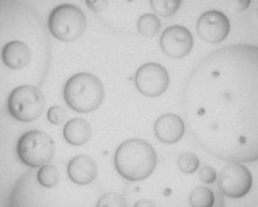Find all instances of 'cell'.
Wrapping results in <instances>:
<instances>
[{"label": "cell", "mask_w": 258, "mask_h": 207, "mask_svg": "<svg viewBox=\"0 0 258 207\" xmlns=\"http://www.w3.org/2000/svg\"><path fill=\"white\" fill-rule=\"evenodd\" d=\"M169 72L159 63L143 64L136 73V86L144 96H160L169 88Z\"/></svg>", "instance_id": "obj_8"}, {"label": "cell", "mask_w": 258, "mask_h": 207, "mask_svg": "<svg viewBox=\"0 0 258 207\" xmlns=\"http://www.w3.org/2000/svg\"><path fill=\"white\" fill-rule=\"evenodd\" d=\"M16 152L25 166L41 168L52 161L54 156V142L43 131H27L19 139Z\"/></svg>", "instance_id": "obj_5"}, {"label": "cell", "mask_w": 258, "mask_h": 207, "mask_svg": "<svg viewBox=\"0 0 258 207\" xmlns=\"http://www.w3.org/2000/svg\"><path fill=\"white\" fill-rule=\"evenodd\" d=\"M114 166L119 175L127 180H144L156 167L155 149L144 139H128L117 148Z\"/></svg>", "instance_id": "obj_2"}, {"label": "cell", "mask_w": 258, "mask_h": 207, "mask_svg": "<svg viewBox=\"0 0 258 207\" xmlns=\"http://www.w3.org/2000/svg\"><path fill=\"white\" fill-rule=\"evenodd\" d=\"M86 5L94 13H101L107 8L108 0H86Z\"/></svg>", "instance_id": "obj_23"}, {"label": "cell", "mask_w": 258, "mask_h": 207, "mask_svg": "<svg viewBox=\"0 0 258 207\" xmlns=\"http://www.w3.org/2000/svg\"><path fill=\"white\" fill-rule=\"evenodd\" d=\"M221 100L225 105L230 156L240 161L258 158V48L232 47L218 52Z\"/></svg>", "instance_id": "obj_1"}, {"label": "cell", "mask_w": 258, "mask_h": 207, "mask_svg": "<svg viewBox=\"0 0 258 207\" xmlns=\"http://www.w3.org/2000/svg\"><path fill=\"white\" fill-rule=\"evenodd\" d=\"M67 113H66V109L61 108L59 105H55L52 106L49 109L48 113H47V119L52 125H60L63 124L64 120H66Z\"/></svg>", "instance_id": "obj_21"}, {"label": "cell", "mask_w": 258, "mask_h": 207, "mask_svg": "<svg viewBox=\"0 0 258 207\" xmlns=\"http://www.w3.org/2000/svg\"><path fill=\"white\" fill-rule=\"evenodd\" d=\"M199 158L196 153L193 152H184L178 157L177 167L184 174H193L197 172L199 168Z\"/></svg>", "instance_id": "obj_19"}, {"label": "cell", "mask_w": 258, "mask_h": 207, "mask_svg": "<svg viewBox=\"0 0 258 207\" xmlns=\"http://www.w3.org/2000/svg\"><path fill=\"white\" fill-rule=\"evenodd\" d=\"M2 61L8 68L20 71L31 61V49L25 42L13 40L7 42L2 49Z\"/></svg>", "instance_id": "obj_13"}, {"label": "cell", "mask_w": 258, "mask_h": 207, "mask_svg": "<svg viewBox=\"0 0 258 207\" xmlns=\"http://www.w3.org/2000/svg\"><path fill=\"white\" fill-rule=\"evenodd\" d=\"M37 180L40 185L44 187H53L57 185L60 180V173L57 167L52 164H46L41 167L37 173Z\"/></svg>", "instance_id": "obj_17"}, {"label": "cell", "mask_w": 258, "mask_h": 207, "mask_svg": "<svg viewBox=\"0 0 258 207\" xmlns=\"http://www.w3.org/2000/svg\"><path fill=\"white\" fill-rule=\"evenodd\" d=\"M88 20L84 11L73 4L54 8L48 18V29L57 40L73 42L85 32Z\"/></svg>", "instance_id": "obj_4"}, {"label": "cell", "mask_w": 258, "mask_h": 207, "mask_svg": "<svg viewBox=\"0 0 258 207\" xmlns=\"http://www.w3.org/2000/svg\"><path fill=\"white\" fill-rule=\"evenodd\" d=\"M154 132L162 143H177L184 133L183 120L175 114L162 115L154 125Z\"/></svg>", "instance_id": "obj_11"}, {"label": "cell", "mask_w": 258, "mask_h": 207, "mask_svg": "<svg viewBox=\"0 0 258 207\" xmlns=\"http://www.w3.org/2000/svg\"><path fill=\"white\" fill-rule=\"evenodd\" d=\"M64 100L78 113H91L102 104L105 89L97 77L90 73H78L64 86Z\"/></svg>", "instance_id": "obj_3"}, {"label": "cell", "mask_w": 258, "mask_h": 207, "mask_svg": "<svg viewBox=\"0 0 258 207\" xmlns=\"http://www.w3.org/2000/svg\"><path fill=\"white\" fill-rule=\"evenodd\" d=\"M160 47L167 57L179 60L189 55L193 48V36L184 26L167 27L160 38Z\"/></svg>", "instance_id": "obj_9"}, {"label": "cell", "mask_w": 258, "mask_h": 207, "mask_svg": "<svg viewBox=\"0 0 258 207\" xmlns=\"http://www.w3.org/2000/svg\"><path fill=\"white\" fill-rule=\"evenodd\" d=\"M217 178H218L217 170H215L213 167L204 166L201 168V170H199V179H201L204 184L214 183V181L217 180Z\"/></svg>", "instance_id": "obj_22"}, {"label": "cell", "mask_w": 258, "mask_h": 207, "mask_svg": "<svg viewBox=\"0 0 258 207\" xmlns=\"http://www.w3.org/2000/svg\"><path fill=\"white\" fill-rule=\"evenodd\" d=\"M7 106L11 117L21 122H31L43 113L44 97L36 86L20 85L10 93Z\"/></svg>", "instance_id": "obj_6"}, {"label": "cell", "mask_w": 258, "mask_h": 207, "mask_svg": "<svg viewBox=\"0 0 258 207\" xmlns=\"http://www.w3.org/2000/svg\"><path fill=\"white\" fill-rule=\"evenodd\" d=\"M91 133V126L84 119L70 120L63 128V136L66 141L69 144L77 145V147L88 143Z\"/></svg>", "instance_id": "obj_14"}, {"label": "cell", "mask_w": 258, "mask_h": 207, "mask_svg": "<svg viewBox=\"0 0 258 207\" xmlns=\"http://www.w3.org/2000/svg\"><path fill=\"white\" fill-rule=\"evenodd\" d=\"M228 5L234 11L246 10L251 4V0H226Z\"/></svg>", "instance_id": "obj_24"}, {"label": "cell", "mask_w": 258, "mask_h": 207, "mask_svg": "<svg viewBox=\"0 0 258 207\" xmlns=\"http://www.w3.org/2000/svg\"><path fill=\"white\" fill-rule=\"evenodd\" d=\"M137 27H138L140 35H143L144 37H154L158 35L161 29V22L158 16L154 14H144L139 18Z\"/></svg>", "instance_id": "obj_15"}, {"label": "cell", "mask_w": 258, "mask_h": 207, "mask_svg": "<svg viewBox=\"0 0 258 207\" xmlns=\"http://www.w3.org/2000/svg\"><path fill=\"white\" fill-rule=\"evenodd\" d=\"M134 207H156V205L154 201L149 200V198H142V200H139L138 202L134 205Z\"/></svg>", "instance_id": "obj_25"}, {"label": "cell", "mask_w": 258, "mask_h": 207, "mask_svg": "<svg viewBox=\"0 0 258 207\" xmlns=\"http://www.w3.org/2000/svg\"><path fill=\"white\" fill-rule=\"evenodd\" d=\"M252 174L240 163H230L221 170L218 185L225 196L240 198L247 195L252 187Z\"/></svg>", "instance_id": "obj_7"}, {"label": "cell", "mask_w": 258, "mask_h": 207, "mask_svg": "<svg viewBox=\"0 0 258 207\" xmlns=\"http://www.w3.org/2000/svg\"><path fill=\"white\" fill-rule=\"evenodd\" d=\"M188 201L190 207H213L215 197L208 187L198 186L190 191Z\"/></svg>", "instance_id": "obj_16"}, {"label": "cell", "mask_w": 258, "mask_h": 207, "mask_svg": "<svg viewBox=\"0 0 258 207\" xmlns=\"http://www.w3.org/2000/svg\"><path fill=\"white\" fill-rule=\"evenodd\" d=\"M181 0H150V7L156 15L170 18L179 9Z\"/></svg>", "instance_id": "obj_18"}, {"label": "cell", "mask_w": 258, "mask_h": 207, "mask_svg": "<svg viewBox=\"0 0 258 207\" xmlns=\"http://www.w3.org/2000/svg\"><path fill=\"white\" fill-rule=\"evenodd\" d=\"M96 207H127V202L123 195L117 192H107L99 198Z\"/></svg>", "instance_id": "obj_20"}, {"label": "cell", "mask_w": 258, "mask_h": 207, "mask_svg": "<svg viewBox=\"0 0 258 207\" xmlns=\"http://www.w3.org/2000/svg\"><path fill=\"white\" fill-rule=\"evenodd\" d=\"M199 37L208 43H220L230 32L229 19L221 11L209 10L199 16L197 21Z\"/></svg>", "instance_id": "obj_10"}, {"label": "cell", "mask_w": 258, "mask_h": 207, "mask_svg": "<svg viewBox=\"0 0 258 207\" xmlns=\"http://www.w3.org/2000/svg\"><path fill=\"white\" fill-rule=\"evenodd\" d=\"M256 15H257V18H258V9H257V11H256Z\"/></svg>", "instance_id": "obj_26"}, {"label": "cell", "mask_w": 258, "mask_h": 207, "mask_svg": "<svg viewBox=\"0 0 258 207\" xmlns=\"http://www.w3.org/2000/svg\"><path fill=\"white\" fill-rule=\"evenodd\" d=\"M68 175L73 183L78 185H88L97 176L96 162L85 154L74 157L68 164Z\"/></svg>", "instance_id": "obj_12"}]
</instances>
